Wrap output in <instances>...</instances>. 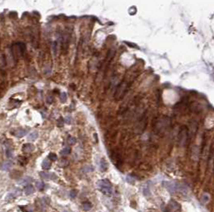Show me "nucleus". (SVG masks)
I'll list each match as a JSON object with an SVG mask.
<instances>
[{"mask_svg":"<svg viewBox=\"0 0 214 212\" xmlns=\"http://www.w3.org/2000/svg\"><path fill=\"white\" fill-rule=\"evenodd\" d=\"M170 126V118L168 117H158L154 122L153 128L157 133H164L167 131Z\"/></svg>","mask_w":214,"mask_h":212,"instance_id":"obj_1","label":"nucleus"},{"mask_svg":"<svg viewBox=\"0 0 214 212\" xmlns=\"http://www.w3.org/2000/svg\"><path fill=\"white\" fill-rule=\"evenodd\" d=\"M131 83L130 80H123L119 86H117L116 92L114 94V97L116 101L120 100L121 98H123V96H124V94L126 93V92L128 91Z\"/></svg>","mask_w":214,"mask_h":212,"instance_id":"obj_2","label":"nucleus"},{"mask_svg":"<svg viewBox=\"0 0 214 212\" xmlns=\"http://www.w3.org/2000/svg\"><path fill=\"white\" fill-rule=\"evenodd\" d=\"M99 190L104 195L107 196H111L112 195V185L108 179H101L97 183Z\"/></svg>","mask_w":214,"mask_h":212,"instance_id":"obj_3","label":"nucleus"},{"mask_svg":"<svg viewBox=\"0 0 214 212\" xmlns=\"http://www.w3.org/2000/svg\"><path fill=\"white\" fill-rule=\"evenodd\" d=\"M188 130L186 127L183 126L181 128L178 135V143L181 147H185L188 143Z\"/></svg>","mask_w":214,"mask_h":212,"instance_id":"obj_4","label":"nucleus"},{"mask_svg":"<svg viewBox=\"0 0 214 212\" xmlns=\"http://www.w3.org/2000/svg\"><path fill=\"white\" fill-rule=\"evenodd\" d=\"M26 51V45L22 42H18V43L12 46V54L15 58H19Z\"/></svg>","mask_w":214,"mask_h":212,"instance_id":"obj_5","label":"nucleus"},{"mask_svg":"<svg viewBox=\"0 0 214 212\" xmlns=\"http://www.w3.org/2000/svg\"><path fill=\"white\" fill-rule=\"evenodd\" d=\"M148 119L146 116H143L140 120L138 121V124H136V126L135 127V132L137 133V134H140L143 132L144 131L145 127L147 125L148 123Z\"/></svg>","mask_w":214,"mask_h":212,"instance_id":"obj_6","label":"nucleus"},{"mask_svg":"<svg viewBox=\"0 0 214 212\" xmlns=\"http://www.w3.org/2000/svg\"><path fill=\"white\" fill-rule=\"evenodd\" d=\"M61 45H62V50L64 52H67L69 43H70V34L69 33H64V34L61 37Z\"/></svg>","mask_w":214,"mask_h":212,"instance_id":"obj_7","label":"nucleus"},{"mask_svg":"<svg viewBox=\"0 0 214 212\" xmlns=\"http://www.w3.org/2000/svg\"><path fill=\"white\" fill-rule=\"evenodd\" d=\"M164 186L167 188V190L171 193L174 194L178 190V183H175V182H164Z\"/></svg>","mask_w":214,"mask_h":212,"instance_id":"obj_8","label":"nucleus"},{"mask_svg":"<svg viewBox=\"0 0 214 212\" xmlns=\"http://www.w3.org/2000/svg\"><path fill=\"white\" fill-rule=\"evenodd\" d=\"M168 209H169L170 210L173 212H181V204L178 202L173 200V199H171L168 204Z\"/></svg>","mask_w":214,"mask_h":212,"instance_id":"obj_9","label":"nucleus"},{"mask_svg":"<svg viewBox=\"0 0 214 212\" xmlns=\"http://www.w3.org/2000/svg\"><path fill=\"white\" fill-rule=\"evenodd\" d=\"M21 192H22V191L20 189L16 188V189H15L12 191H10L8 194L7 196V200H12V199H15V198H17L18 196L21 195Z\"/></svg>","mask_w":214,"mask_h":212,"instance_id":"obj_10","label":"nucleus"},{"mask_svg":"<svg viewBox=\"0 0 214 212\" xmlns=\"http://www.w3.org/2000/svg\"><path fill=\"white\" fill-rule=\"evenodd\" d=\"M40 177L42 178L43 179L45 180H48V179H56V176L54 173H47V172H41L39 173Z\"/></svg>","mask_w":214,"mask_h":212,"instance_id":"obj_11","label":"nucleus"},{"mask_svg":"<svg viewBox=\"0 0 214 212\" xmlns=\"http://www.w3.org/2000/svg\"><path fill=\"white\" fill-rule=\"evenodd\" d=\"M22 150L24 153H31L35 150V146L32 144H23Z\"/></svg>","mask_w":214,"mask_h":212,"instance_id":"obj_12","label":"nucleus"},{"mask_svg":"<svg viewBox=\"0 0 214 212\" xmlns=\"http://www.w3.org/2000/svg\"><path fill=\"white\" fill-rule=\"evenodd\" d=\"M177 191L181 192V194H182L183 195H187L188 194V187L185 184L179 183V185H178V190H177Z\"/></svg>","mask_w":214,"mask_h":212,"instance_id":"obj_13","label":"nucleus"},{"mask_svg":"<svg viewBox=\"0 0 214 212\" xmlns=\"http://www.w3.org/2000/svg\"><path fill=\"white\" fill-rule=\"evenodd\" d=\"M27 130L23 129H19L15 130L13 132V134H14V136H15L18 138H21L22 136H24L27 134Z\"/></svg>","mask_w":214,"mask_h":212,"instance_id":"obj_14","label":"nucleus"},{"mask_svg":"<svg viewBox=\"0 0 214 212\" xmlns=\"http://www.w3.org/2000/svg\"><path fill=\"white\" fill-rule=\"evenodd\" d=\"M200 201L203 204H207L210 201V195L209 194H208L207 192H205L201 195L200 196Z\"/></svg>","mask_w":214,"mask_h":212,"instance_id":"obj_15","label":"nucleus"},{"mask_svg":"<svg viewBox=\"0 0 214 212\" xmlns=\"http://www.w3.org/2000/svg\"><path fill=\"white\" fill-rule=\"evenodd\" d=\"M11 167H12V163L10 161H6L2 164L1 169L3 171H9Z\"/></svg>","mask_w":214,"mask_h":212,"instance_id":"obj_16","label":"nucleus"},{"mask_svg":"<svg viewBox=\"0 0 214 212\" xmlns=\"http://www.w3.org/2000/svg\"><path fill=\"white\" fill-rule=\"evenodd\" d=\"M24 192L27 195H31V194H33L35 192V188H34V187L32 185H27L26 186V187L24 188Z\"/></svg>","mask_w":214,"mask_h":212,"instance_id":"obj_17","label":"nucleus"},{"mask_svg":"<svg viewBox=\"0 0 214 212\" xmlns=\"http://www.w3.org/2000/svg\"><path fill=\"white\" fill-rule=\"evenodd\" d=\"M99 167H100V170L102 172H105L107 169H108V163L106 162V160L104 159H102L100 160Z\"/></svg>","mask_w":214,"mask_h":212,"instance_id":"obj_18","label":"nucleus"},{"mask_svg":"<svg viewBox=\"0 0 214 212\" xmlns=\"http://www.w3.org/2000/svg\"><path fill=\"white\" fill-rule=\"evenodd\" d=\"M192 156L194 160H198L199 158V149L197 147H194L192 151Z\"/></svg>","mask_w":214,"mask_h":212,"instance_id":"obj_19","label":"nucleus"},{"mask_svg":"<svg viewBox=\"0 0 214 212\" xmlns=\"http://www.w3.org/2000/svg\"><path fill=\"white\" fill-rule=\"evenodd\" d=\"M51 166V163L49 160L45 159L43 162H42V167L45 170H47V169H49Z\"/></svg>","mask_w":214,"mask_h":212,"instance_id":"obj_20","label":"nucleus"},{"mask_svg":"<svg viewBox=\"0 0 214 212\" xmlns=\"http://www.w3.org/2000/svg\"><path fill=\"white\" fill-rule=\"evenodd\" d=\"M38 132L36 131H34L32 132H31L30 134L28 135L27 136V139H28V140H36V139L38 138Z\"/></svg>","mask_w":214,"mask_h":212,"instance_id":"obj_21","label":"nucleus"},{"mask_svg":"<svg viewBox=\"0 0 214 212\" xmlns=\"http://www.w3.org/2000/svg\"><path fill=\"white\" fill-rule=\"evenodd\" d=\"M83 209H84V210H85V211H87V210H91V208H92V203H90V202H87V201H86V202H84V203H83Z\"/></svg>","mask_w":214,"mask_h":212,"instance_id":"obj_22","label":"nucleus"},{"mask_svg":"<svg viewBox=\"0 0 214 212\" xmlns=\"http://www.w3.org/2000/svg\"><path fill=\"white\" fill-rule=\"evenodd\" d=\"M31 181H32V179L31 177H26V178H23L22 179H21L19 183L22 185H27L29 183H31Z\"/></svg>","mask_w":214,"mask_h":212,"instance_id":"obj_23","label":"nucleus"},{"mask_svg":"<svg viewBox=\"0 0 214 212\" xmlns=\"http://www.w3.org/2000/svg\"><path fill=\"white\" fill-rule=\"evenodd\" d=\"M71 148L70 147H66V148H64L61 151H60V154H61V156H67V155H69L70 153H71Z\"/></svg>","mask_w":214,"mask_h":212,"instance_id":"obj_24","label":"nucleus"},{"mask_svg":"<svg viewBox=\"0 0 214 212\" xmlns=\"http://www.w3.org/2000/svg\"><path fill=\"white\" fill-rule=\"evenodd\" d=\"M76 143V139L72 136H69L67 138V144L69 145H74Z\"/></svg>","mask_w":214,"mask_h":212,"instance_id":"obj_25","label":"nucleus"},{"mask_svg":"<svg viewBox=\"0 0 214 212\" xmlns=\"http://www.w3.org/2000/svg\"><path fill=\"white\" fill-rule=\"evenodd\" d=\"M143 194H144V196H148L150 195V190L148 188V186L144 187V188H143Z\"/></svg>","mask_w":214,"mask_h":212,"instance_id":"obj_26","label":"nucleus"},{"mask_svg":"<svg viewBox=\"0 0 214 212\" xmlns=\"http://www.w3.org/2000/svg\"><path fill=\"white\" fill-rule=\"evenodd\" d=\"M35 185H36V187L39 191L43 190L44 188V183H43V182H41V181H37L36 183H35Z\"/></svg>","mask_w":214,"mask_h":212,"instance_id":"obj_27","label":"nucleus"},{"mask_svg":"<svg viewBox=\"0 0 214 212\" xmlns=\"http://www.w3.org/2000/svg\"><path fill=\"white\" fill-rule=\"evenodd\" d=\"M59 97H60V101L63 103H65V102L67 101V96L66 93H62L60 94V96H59Z\"/></svg>","mask_w":214,"mask_h":212,"instance_id":"obj_28","label":"nucleus"},{"mask_svg":"<svg viewBox=\"0 0 214 212\" xmlns=\"http://www.w3.org/2000/svg\"><path fill=\"white\" fill-rule=\"evenodd\" d=\"M27 158H25V157H23V156H19V163H20L21 165H25L26 163H27Z\"/></svg>","mask_w":214,"mask_h":212,"instance_id":"obj_29","label":"nucleus"},{"mask_svg":"<svg viewBox=\"0 0 214 212\" xmlns=\"http://www.w3.org/2000/svg\"><path fill=\"white\" fill-rule=\"evenodd\" d=\"M6 156H7L8 158L12 157L13 156V151H12V149L8 148V149L6 150Z\"/></svg>","mask_w":214,"mask_h":212,"instance_id":"obj_30","label":"nucleus"},{"mask_svg":"<svg viewBox=\"0 0 214 212\" xmlns=\"http://www.w3.org/2000/svg\"><path fill=\"white\" fill-rule=\"evenodd\" d=\"M48 158L52 161H55L57 160V156L55 153H50L48 156Z\"/></svg>","mask_w":214,"mask_h":212,"instance_id":"obj_31","label":"nucleus"},{"mask_svg":"<svg viewBox=\"0 0 214 212\" xmlns=\"http://www.w3.org/2000/svg\"><path fill=\"white\" fill-rule=\"evenodd\" d=\"M56 41H54L52 44V51L54 53L55 55H56V52H57V45H56Z\"/></svg>","mask_w":214,"mask_h":212,"instance_id":"obj_32","label":"nucleus"},{"mask_svg":"<svg viewBox=\"0 0 214 212\" xmlns=\"http://www.w3.org/2000/svg\"><path fill=\"white\" fill-rule=\"evenodd\" d=\"M76 195H77V191H76L75 190H71V191H70V197H71V199L75 198Z\"/></svg>","mask_w":214,"mask_h":212,"instance_id":"obj_33","label":"nucleus"},{"mask_svg":"<svg viewBox=\"0 0 214 212\" xmlns=\"http://www.w3.org/2000/svg\"><path fill=\"white\" fill-rule=\"evenodd\" d=\"M67 164H68V162L66 160H61L60 163H59V165H60L61 167H65V166H67Z\"/></svg>","mask_w":214,"mask_h":212,"instance_id":"obj_34","label":"nucleus"},{"mask_svg":"<svg viewBox=\"0 0 214 212\" xmlns=\"http://www.w3.org/2000/svg\"><path fill=\"white\" fill-rule=\"evenodd\" d=\"M127 181L128 182V183H134V179H133V178L131 176V175H128V176L127 177Z\"/></svg>","mask_w":214,"mask_h":212,"instance_id":"obj_35","label":"nucleus"},{"mask_svg":"<svg viewBox=\"0 0 214 212\" xmlns=\"http://www.w3.org/2000/svg\"><path fill=\"white\" fill-rule=\"evenodd\" d=\"M53 101H54V98H53V96H47V101L49 103V104H51V103L53 102Z\"/></svg>","mask_w":214,"mask_h":212,"instance_id":"obj_36","label":"nucleus"},{"mask_svg":"<svg viewBox=\"0 0 214 212\" xmlns=\"http://www.w3.org/2000/svg\"><path fill=\"white\" fill-rule=\"evenodd\" d=\"M64 212H68V211H64Z\"/></svg>","mask_w":214,"mask_h":212,"instance_id":"obj_37","label":"nucleus"}]
</instances>
